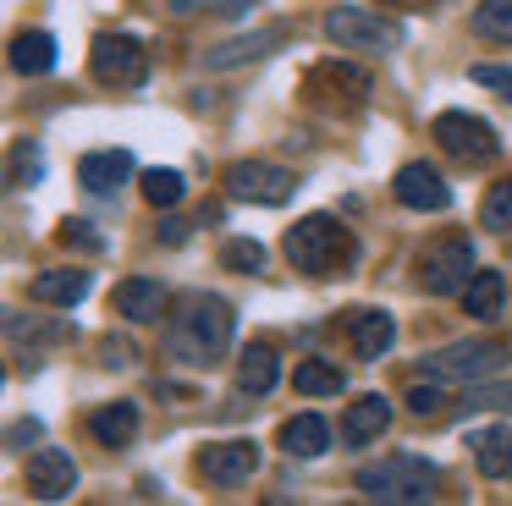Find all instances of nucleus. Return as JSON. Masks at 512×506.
<instances>
[{
  "label": "nucleus",
  "mask_w": 512,
  "mask_h": 506,
  "mask_svg": "<svg viewBox=\"0 0 512 506\" xmlns=\"http://www.w3.org/2000/svg\"><path fill=\"white\" fill-rule=\"evenodd\" d=\"M232 303L215 292L204 297H188V308H182L177 319H171V352H177L182 363H193V369H210V363H221L226 352H232Z\"/></svg>",
  "instance_id": "1"
},
{
  "label": "nucleus",
  "mask_w": 512,
  "mask_h": 506,
  "mask_svg": "<svg viewBox=\"0 0 512 506\" xmlns=\"http://www.w3.org/2000/svg\"><path fill=\"white\" fill-rule=\"evenodd\" d=\"M358 495L364 501H380V506H419L435 495V468L424 457H408V451H397V457H380V462H364V468L353 473Z\"/></svg>",
  "instance_id": "2"
},
{
  "label": "nucleus",
  "mask_w": 512,
  "mask_h": 506,
  "mask_svg": "<svg viewBox=\"0 0 512 506\" xmlns=\"http://www.w3.org/2000/svg\"><path fill=\"white\" fill-rule=\"evenodd\" d=\"M287 259H292V270H303V275H336L342 264L358 259V248H353L342 220L303 215L298 226L287 231Z\"/></svg>",
  "instance_id": "3"
},
{
  "label": "nucleus",
  "mask_w": 512,
  "mask_h": 506,
  "mask_svg": "<svg viewBox=\"0 0 512 506\" xmlns=\"http://www.w3.org/2000/svg\"><path fill=\"white\" fill-rule=\"evenodd\" d=\"M430 132H435V143L463 165H485V160H496V149H501L496 127L479 121V116H468V110H441Z\"/></svg>",
  "instance_id": "4"
},
{
  "label": "nucleus",
  "mask_w": 512,
  "mask_h": 506,
  "mask_svg": "<svg viewBox=\"0 0 512 506\" xmlns=\"http://www.w3.org/2000/svg\"><path fill=\"white\" fill-rule=\"evenodd\" d=\"M507 363V347L501 341H452V347L430 352L424 358V374H435V380H490V374Z\"/></svg>",
  "instance_id": "5"
},
{
  "label": "nucleus",
  "mask_w": 512,
  "mask_h": 506,
  "mask_svg": "<svg viewBox=\"0 0 512 506\" xmlns=\"http://www.w3.org/2000/svg\"><path fill=\"white\" fill-rule=\"evenodd\" d=\"M468 275H474V248H468V237H441L419 253V286L430 297L463 292Z\"/></svg>",
  "instance_id": "6"
},
{
  "label": "nucleus",
  "mask_w": 512,
  "mask_h": 506,
  "mask_svg": "<svg viewBox=\"0 0 512 506\" xmlns=\"http://www.w3.org/2000/svg\"><path fill=\"white\" fill-rule=\"evenodd\" d=\"M226 193L243 198V204H265V209H276V204H287V198L298 193V182H292L287 165H270V160H237V165H226Z\"/></svg>",
  "instance_id": "7"
},
{
  "label": "nucleus",
  "mask_w": 512,
  "mask_h": 506,
  "mask_svg": "<svg viewBox=\"0 0 512 506\" xmlns=\"http://www.w3.org/2000/svg\"><path fill=\"white\" fill-rule=\"evenodd\" d=\"M89 72L100 77L105 88H138L149 77V61H144V44L127 39V33H100L89 50Z\"/></svg>",
  "instance_id": "8"
},
{
  "label": "nucleus",
  "mask_w": 512,
  "mask_h": 506,
  "mask_svg": "<svg viewBox=\"0 0 512 506\" xmlns=\"http://www.w3.org/2000/svg\"><path fill=\"white\" fill-rule=\"evenodd\" d=\"M325 39H331L336 50H386V44H397V28L369 17L364 6H336L331 17H325Z\"/></svg>",
  "instance_id": "9"
},
{
  "label": "nucleus",
  "mask_w": 512,
  "mask_h": 506,
  "mask_svg": "<svg viewBox=\"0 0 512 506\" xmlns=\"http://www.w3.org/2000/svg\"><path fill=\"white\" fill-rule=\"evenodd\" d=\"M254 468H259L254 440H215V446L199 451V473L215 484V490H237V484H248Z\"/></svg>",
  "instance_id": "10"
},
{
  "label": "nucleus",
  "mask_w": 512,
  "mask_h": 506,
  "mask_svg": "<svg viewBox=\"0 0 512 506\" xmlns=\"http://www.w3.org/2000/svg\"><path fill=\"white\" fill-rule=\"evenodd\" d=\"M28 490H34L39 501H67V495L78 490V462H72V451L39 446L34 457H28Z\"/></svg>",
  "instance_id": "11"
},
{
  "label": "nucleus",
  "mask_w": 512,
  "mask_h": 506,
  "mask_svg": "<svg viewBox=\"0 0 512 506\" xmlns=\"http://www.w3.org/2000/svg\"><path fill=\"white\" fill-rule=\"evenodd\" d=\"M391 193H397V204H408V209H446L452 204V187L441 182V171L435 165H424V160H408L397 176H391Z\"/></svg>",
  "instance_id": "12"
},
{
  "label": "nucleus",
  "mask_w": 512,
  "mask_h": 506,
  "mask_svg": "<svg viewBox=\"0 0 512 506\" xmlns=\"http://www.w3.org/2000/svg\"><path fill=\"white\" fill-rule=\"evenodd\" d=\"M347 336H353L358 358L375 363V358H386L391 341H397V319H391L386 308H353V314H347Z\"/></svg>",
  "instance_id": "13"
},
{
  "label": "nucleus",
  "mask_w": 512,
  "mask_h": 506,
  "mask_svg": "<svg viewBox=\"0 0 512 506\" xmlns=\"http://www.w3.org/2000/svg\"><path fill=\"white\" fill-rule=\"evenodd\" d=\"M281 39H287L281 28H254V33H243V39H226V44H215V50H204V72H232V66H243V61H259V55H270Z\"/></svg>",
  "instance_id": "14"
},
{
  "label": "nucleus",
  "mask_w": 512,
  "mask_h": 506,
  "mask_svg": "<svg viewBox=\"0 0 512 506\" xmlns=\"http://www.w3.org/2000/svg\"><path fill=\"white\" fill-rule=\"evenodd\" d=\"M386 424H391V402L380 391H369V396H358V402H347L342 440H347V446H369V440L386 435Z\"/></svg>",
  "instance_id": "15"
},
{
  "label": "nucleus",
  "mask_w": 512,
  "mask_h": 506,
  "mask_svg": "<svg viewBox=\"0 0 512 506\" xmlns=\"http://www.w3.org/2000/svg\"><path fill=\"white\" fill-rule=\"evenodd\" d=\"M127 176H133V154L127 149H94L78 160V182L89 187V193H116Z\"/></svg>",
  "instance_id": "16"
},
{
  "label": "nucleus",
  "mask_w": 512,
  "mask_h": 506,
  "mask_svg": "<svg viewBox=\"0 0 512 506\" xmlns=\"http://www.w3.org/2000/svg\"><path fill=\"white\" fill-rule=\"evenodd\" d=\"M111 308H116L122 319H133V325H149V319H160V308H166V286L133 275V281H122V286L111 292Z\"/></svg>",
  "instance_id": "17"
},
{
  "label": "nucleus",
  "mask_w": 512,
  "mask_h": 506,
  "mask_svg": "<svg viewBox=\"0 0 512 506\" xmlns=\"http://www.w3.org/2000/svg\"><path fill=\"white\" fill-rule=\"evenodd\" d=\"M28 297L34 303H50V308H72V303H83L89 297V270H45V275H34L28 281Z\"/></svg>",
  "instance_id": "18"
},
{
  "label": "nucleus",
  "mask_w": 512,
  "mask_h": 506,
  "mask_svg": "<svg viewBox=\"0 0 512 506\" xmlns=\"http://www.w3.org/2000/svg\"><path fill=\"white\" fill-rule=\"evenodd\" d=\"M325 446H331V424L320 413H292L281 424V451L287 457H320Z\"/></svg>",
  "instance_id": "19"
},
{
  "label": "nucleus",
  "mask_w": 512,
  "mask_h": 506,
  "mask_svg": "<svg viewBox=\"0 0 512 506\" xmlns=\"http://www.w3.org/2000/svg\"><path fill=\"white\" fill-rule=\"evenodd\" d=\"M89 429H94V440H100V446H133V440H138V402H105V407H94Z\"/></svg>",
  "instance_id": "20"
},
{
  "label": "nucleus",
  "mask_w": 512,
  "mask_h": 506,
  "mask_svg": "<svg viewBox=\"0 0 512 506\" xmlns=\"http://www.w3.org/2000/svg\"><path fill=\"white\" fill-rule=\"evenodd\" d=\"M501 303H507V281H501V270H474L463 286V314L474 319H501Z\"/></svg>",
  "instance_id": "21"
},
{
  "label": "nucleus",
  "mask_w": 512,
  "mask_h": 506,
  "mask_svg": "<svg viewBox=\"0 0 512 506\" xmlns=\"http://www.w3.org/2000/svg\"><path fill=\"white\" fill-rule=\"evenodd\" d=\"M12 66L23 77H45L50 66H56V39H50L45 28H23L12 39Z\"/></svg>",
  "instance_id": "22"
},
{
  "label": "nucleus",
  "mask_w": 512,
  "mask_h": 506,
  "mask_svg": "<svg viewBox=\"0 0 512 506\" xmlns=\"http://www.w3.org/2000/svg\"><path fill=\"white\" fill-rule=\"evenodd\" d=\"M468 446H474V462H479V473H485V479H501V473H512V429H507V424L479 429Z\"/></svg>",
  "instance_id": "23"
},
{
  "label": "nucleus",
  "mask_w": 512,
  "mask_h": 506,
  "mask_svg": "<svg viewBox=\"0 0 512 506\" xmlns=\"http://www.w3.org/2000/svg\"><path fill=\"white\" fill-rule=\"evenodd\" d=\"M281 380V358L270 347H248L243 358H237V385H243L248 396H270Z\"/></svg>",
  "instance_id": "24"
},
{
  "label": "nucleus",
  "mask_w": 512,
  "mask_h": 506,
  "mask_svg": "<svg viewBox=\"0 0 512 506\" xmlns=\"http://www.w3.org/2000/svg\"><path fill=\"white\" fill-rule=\"evenodd\" d=\"M292 385H298L303 396H336V391L347 385V374L336 369V363L309 358V363H298V369H292Z\"/></svg>",
  "instance_id": "25"
},
{
  "label": "nucleus",
  "mask_w": 512,
  "mask_h": 506,
  "mask_svg": "<svg viewBox=\"0 0 512 506\" xmlns=\"http://www.w3.org/2000/svg\"><path fill=\"white\" fill-rule=\"evenodd\" d=\"M138 187H144V198L155 209H171L182 204V193H188V182H182V171H171V165H155V171L138 176Z\"/></svg>",
  "instance_id": "26"
},
{
  "label": "nucleus",
  "mask_w": 512,
  "mask_h": 506,
  "mask_svg": "<svg viewBox=\"0 0 512 506\" xmlns=\"http://www.w3.org/2000/svg\"><path fill=\"white\" fill-rule=\"evenodd\" d=\"M474 33L479 39H496V44H512V0H479Z\"/></svg>",
  "instance_id": "27"
},
{
  "label": "nucleus",
  "mask_w": 512,
  "mask_h": 506,
  "mask_svg": "<svg viewBox=\"0 0 512 506\" xmlns=\"http://www.w3.org/2000/svg\"><path fill=\"white\" fill-rule=\"evenodd\" d=\"M221 264H226V270H237V275H259V270H265V248H259L254 237H232L221 248Z\"/></svg>",
  "instance_id": "28"
},
{
  "label": "nucleus",
  "mask_w": 512,
  "mask_h": 506,
  "mask_svg": "<svg viewBox=\"0 0 512 506\" xmlns=\"http://www.w3.org/2000/svg\"><path fill=\"white\" fill-rule=\"evenodd\" d=\"M446 402H452V396L441 391V380H419V385H408V413L413 418H441L446 413Z\"/></svg>",
  "instance_id": "29"
},
{
  "label": "nucleus",
  "mask_w": 512,
  "mask_h": 506,
  "mask_svg": "<svg viewBox=\"0 0 512 506\" xmlns=\"http://www.w3.org/2000/svg\"><path fill=\"white\" fill-rule=\"evenodd\" d=\"M479 220H485L490 231H512V176L507 182H496L485 193V209H479Z\"/></svg>",
  "instance_id": "30"
},
{
  "label": "nucleus",
  "mask_w": 512,
  "mask_h": 506,
  "mask_svg": "<svg viewBox=\"0 0 512 506\" xmlns=\"http://www.w3.org/2000/svg\"><path fill=\"white\" fill-rule=\"evenodd\" d=\"M39 171H45L39 149H34V143H17V154H12V182H17V187H34Z\"/></svg>",
  "instance_id": "31"
},
{
  "label": "nucleus",
  "mask_w": 512,
  "mask_h": 506,
  "mask_svg": "<svg viewBox=\"0 0 512 506\" xmlns=\"http://www.w3.org/2000/svg\"><path fill=\"white\" fill-rule=\"evenodd\" d=\"M463 402L468 407H512V385H485V380H474L463 391Z\"/></svg>",
  "instance_id": "32"
},
{
  "label": "nucleus",
  "mask_w": 512,
  "mask_h": 506,
  "mask_svg": "<svg viewBox=\"0 0 512 506\" xmlns=\"http://www.w3.org/2000/svg\"><path fill=\"white\" fill-rule=\"evenodd\" d=\"M468 77H474L479 88H496V94H501V99H507V105H512V72H507V66H490V61H479V66H474V72H468Z\"/></svg>",
  "instance_id": "33"
},
{
  "label": "nucleus",
  "mask_w": 512,
  "mask_h": 506,
  "mask_svg": "<svg viewBox=\"0 0 512 506\" xmlns=\"http://www.w3.org/2000/svg\"><path fill=\"white\" fill-rule=\"evenodd\" d=\"M100 363H105V369H127V363H133V341H127V336H105L100 341Z\"/></svg>",
  "instance_id": "34"
},
{
  "label": "nucleus",
  "mask_w": 512,
  "mask_h": 506,
  "mask_svg": "<svg viewBox=\"0 0 512 506\" xmlns=\"http://www.w3.org/2000/svg\"><path fill=\"white\" fill-rule=\"evenodd\" d=\"M61 242H67V248L78 242V248H89V253H100V248H105V242L89 231V220H61Z\"/></svg>",
  "instance_id": "35"
},
{
  "label": "nucleus",
  "mask_w": 512,
  "mask_h": 506,
  "mask_svg": "<svg viewBox=\"0 0 512 506\" xmlns=\"http://www.w3.org/2000/svg\"><path fill=\"white\" fill-rule=\"evenodd\" d=\"M6 440H12L17 451H28V440H39V418H17V424L6 429Z\"/></svg>",
  "instance_id": "36"
},
{
  "label": "nucleus",
  "mask_w": 512,
  "mask_h": 506,
  "mask_svg": "<svg viewBox=\"0 0 512 506\" xmlns=\"http://www.w3.org/2000/svg\"><path fill=\"white\" fill-rule=\"evenodd\" d=\"M160 237H166V242H182V237H188V220L166 215V220H160Z\"/></svg>",
  "instance_id": "37"
},
{
  "label": "nucleus",
  "mask_w": 512,
  "mask_h": 506,
  "mask_svg": "<svg viewBox=\"0 0 512 506\" xmlns=\"http://www.w3.org/2000/svg\"><path fill=\"white\" fill-rule=\"evenodd\" d=\"M248 6H254V0H215V11H221V17H243Z\"/></svg>",
  "instance_id": "38"
},
{
  "label": "nucleus",
  "mask_w": 512,
  "mask_h": 506,
  "mask_svg": "<svg viewBox=\"0 0 512 506\" xmlns=\"http://www.w3.org/2000/svg\"><path fill=\"white\" fill-rule=\"evenodd\" d=\"M386 6H424V0H386Z\"/></svg>",
  "instance_id": "39"
}]
</instances>
